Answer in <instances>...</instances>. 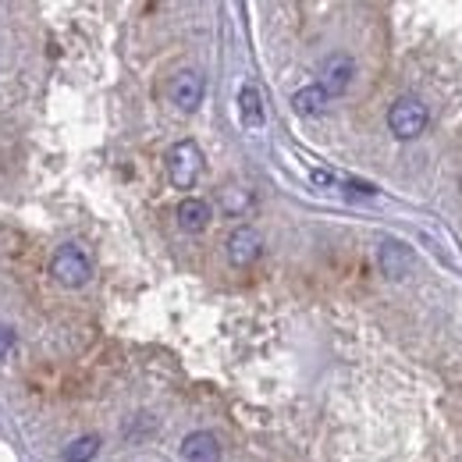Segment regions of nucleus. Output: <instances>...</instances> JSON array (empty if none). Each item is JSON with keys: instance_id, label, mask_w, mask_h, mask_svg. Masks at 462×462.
<instances>
[{"instance_id": "nucleus-1", "label": "nucleus", "mask_w": 462, "mask_h": 462, "mask_svg": "<svg viewBox=\"0 0 462 462\" xmlns=\"http://www.w3.org/2000/svg\"><path fill=\"white\" fill-rule=\"evenodd\" d=\"M93 271H97L93 253L82 242H64L51 260V278L60 289H86L93 282Z\"/></svg>"}, {"instance_id": "nucleus-2", "label": "nucleus", "mask_w": 462, "mask_h": 462, "mask_svg": "<svg viewBox=\"0 0 462 462\" xmlns=\"http://www.w3.org/2000/svg\"><path fill=\"white\" fill-rule=\"evenodd\" d=\"M164 168H168V181L174 189H196V181L203 178L207 161H203V150L192 139H178L168 150V157H164Z\"/></svg>"}, {"instance_id": "nucleus-3", "label": "nucleus", "mask_w": 462, "mask_h": 462, "mask_svg": "<svg viewBox=\"0 0 462 462\" xmlns=\"http://www.w3.org/2000/svg\"><path fill=\"white\" fill-rule=\"evenodd\" d=\"M388 128H392V135L395 139H420L427 128H430V111H427V104L423 100H416V97H402V100H395L392 104V111H388Z\"/></svg>"}, {"instance_id": "nucleus-4", "label": "nucleus", "mask_w": 462, "mask_h": 462, "mask_svg": "<svg viewBox=\"0 0 462 462\" xmlns=\"http://www.w3.org/2000/svg\"><path fill=\"white\" fill-rule=\"evenodd\" d=\"M203 97H207V79H203L196 68H181V71H174L171 82H168V100H171L181 115L199 111Z\"/></svg>"}, {"instance_id": "nucleus-5", "label": "nucleus", "mask_w": 462, "mask_h": 462, "mask_svg": "<svg viewBox=\"0 0 462 462\" xmlns=\"http://www.w3.org/2000/svg\"><path fill=\"white\" fill-rule=\"evenodd\" d=\"M377 267H381L384 278L405 282L416 271V253H412V245H405L402 238H384L377 245Z\"/></svg>"}, {"instance_id": "nucleus-6", "label": "nucleus", "mask_w": 462, "mask_h": 462, "mask_svg": "<svg viewBox=\"0 0 462 462\" xmlns=\"http://www.w3.org/2000/svg\"><path fill=\"white\" fill-rule=\"evenodd\" d=\"M225 256H228L231 267H238V271L253 267V263L263 256V238H260V231L249 228V225H238V228L225 238Z\"/></svg>"}, {"instance_id": "nucleus-7", "label": "nucleus", "mask_w": 462, "mask_h": 462, "mask_svg": "<svg viewBox=\"0 0 462 462\" xmlns=\"http://www.w3.org/2000/svg\"><path fill=\"white\" fill-rule=\"evenodd\" d=\"M238 121L245 132H260L267 125V104H263V89L256 82H242L238 89Z\"/></svg>"}, {"instance_id": "nucleus-8", "label": "nucleus", "mask_w": 462, "mask_h": 462, "mask_svg": "<svg viewBox=\"0 0 462 462\" xmlns=\"http://www.w3.org/2000/svg\"><path fill=\"white\" fill-rule=\"evenodd\" d=\"M352 79H356V60L348 58V54L324 58V64H320V86H324L328 97H342L352 86Z\"/></svg>"}, {"instance_id": "nucleus-9", "label": "nucleus", "mask_w": 462, "mask_h": 462, "mask_svg": "<svg viewBox=\"0 0 462 462\" xmlns=\"http://www.w3.org/2000/svg\"><path fill=\"white\" fill-rule=\"evenodd\" d=\"M174 221H178V228L189 231V235H199V231L210 228V221H214V210H210V203L207 199H199V196H189V199H181L178 203V210H174Z\"/></svg>"}, {"instance_id": "nucleus-10", "label": "nucleus", "mask_w": 462, "mask_h": 462, "mask_svg": "<svg viewBox=\"0 0 462 462\" xmlns=\"http://www.w3.org/2000/svg\"><path fill=\"white\" fill-rule=\"evenodd\" d=\"M181 459L185 462H221V441L210 430H192L181 441Z\"/></svg>"}, {"instance_id": "nucleus-11", "label": "nucleus", "mask_w": 462, "mask_h": 462, "mask_svg": "<svg viewBox=\"0 0 462 462\" xmlns=\"http://www.w3.org/2000/svg\"><path fill=\"white\" fill-rule=\"evenodd\" d=\"M328 104H331V97L324 93L320 82H310V86H302V89L291 97L295 115H302V117H320L324 111H328Z\"/></svg>"}, {"instance_id": "nucleus-12", "label": "nucleus", "mask_w": 462, "mask_h": 462, "mask_svg": "<svg viewBox=\"0 0 462 462\" xmlns=\"http://www.w3.org/2000/svg\"><path fill=\"white\" fill-rule=\"evenodd\" d=\"M100 456V438L97 434H82L64 448V462H93Z\"/></svg>"}, {"instance_id": "nucleus-13", "label": "nucleus", "mask_w": 462, "mask_h": 462, "mask_svg": "<svg viewBox=\"0 0 462 462\" xmlns=\"http://www.w3.org/2000/svg\"><path fill=\"white\" fill-rule=\"evenodd\" d=\"M221 207H225V214H231V217H242L253 207V192L231 185V189H225V196H221Z\"/></svg>"}, {"instance_id": "nucleus-14", "label": "nucleus", "mask_w": 462, "mask_h": 462, "mask_svg": "<svg viewBox=\"0 0 462 462\" xmlns=\"http://www.w3.org/2000/svg\"><path fill=\"white\" fill-rule=\"evenodd\" d=\"M338 185L346 189L348 196H377V189H374L370 181H359V178H342Z\"/></svg>"}, {"instance_id": "nucleus-15", "label": "nucleus", "mask_w": 462, "mask_h": 462, "mask_svg": "<svg viewBox=\"0 0 462 462\" xmlns=\"http://www.w3.org/2000/svg\"><path fill=\"white\" fill-rule=\"evenodd\" d=\"M310 178H313V185H320V189H335V185L342 181V174L328 171V168H313Z\"/></svg>"}, {"instance_id": "nucleus-16", "label": "nucleus", "mask_w": 462, "mask_h": 462, "mask_svg": "<svg viewBox=\"0 0 462 462\" xmlns=\"http://www.w3.org/2000/svg\"><path fill=\"white\" fill-rule=\"evenodd\" d=\"M14 348V328H7V324H0V359L7 356Z\"/></svg>"}]
</instances>
